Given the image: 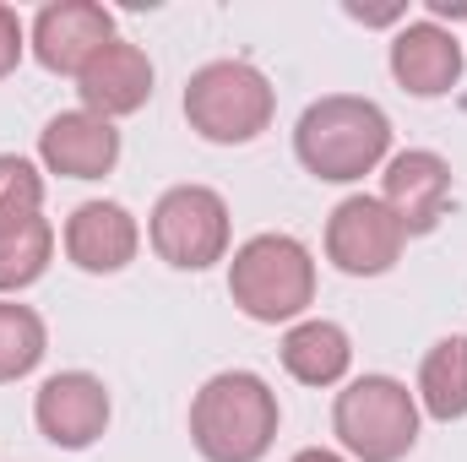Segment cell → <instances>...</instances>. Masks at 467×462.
<instances>
[{"instance_id": "1", "label": "cell", "mask_w": 467, "mask_h": 462, "mask_svg": "<svg viewBox=\"0 0 467 462\" xmlns=\"http://www.w3.org/2000/svg\"><path fill=\"white\" fill-rule=\"evenodd\" d=\"M294 152H299V163H305L316 180L348 185V180H364L369 169L386 163V152H391V120H386L380 104L353 99V93L316 99V104L299 115Z\"/></svg>"}, {"instance_id": "2", "label": "cell", "mask_w": 467, "mask_h": 462, "mask_svg": "<svg viewBox=\"0 0 467 462\" xmlns=\"http://www.w3.org/2000/svg\"><path fill=\"white\" fill-rule=\"evenodd\" d=\"M277 392L255 370H223L191 403V441L207 462H261L277 441Z\"/></svg>"}, {"instance_id": "3", "label": "cell", "mask_w": 467, "mask_h": 462, "mask_svg": "<svg viewBox=\"0 0 467 462\" xmlns=\"http://www.w3.org/2000/svg\"><path fill=\"white\" fill-rule=\"evenodd\" d=\"M229 294L234 305L261 327L294 321L316 299V261L294 234H255V239H244L234 250Z\"/></svg>"}, {"instance_id": "4", "label": "cell", "mask_w": 467, "mask_h": 462, "mask_svg": "<svg viewBox=\"0 0 467 462\" xmlns=\"http://www.w3.org/2000/svg\"><path fill=\"white\" fill-rule=\"evenodd\" d=\"M272 115H277V93L250 60H213L185 82V120L202 142L244 147L272 125Z\"/></svg>"}, {"instance_id": "5", "label": "cell", "mask_w": 467, "mask_h": 462, "mask_svg": "<svg viewBox=\"0 0 467 462\" xmlns=\"http://www.w3.org/2000/svg\"><path fill=\"white\" fill-rule=\"evenodd\" d=\"M332 430L358 462H402L419 441V397L397 375H358L337 392Z\"/></svg>"}, {"instance_id": "6", "label": "cell", "mask_w": 467, "mask_h": 462, "mask_svg": "<svg viewBox=\"0 0 467 462\" xmlns=\"http://www.w3.org/2000/svg\"><path fill=\"white\" fill-rule=\"evenodd\" d=\"M152 250L180 272H207L229 256V202L213 185H174L152 207Z\"/></svg>"}, {"instance_id": "7", "label": "cell", "mask_w": 467, "mask_h": 462, "mask_svg": "<svg viewBox=\"0 0 467 462\" xmlns=\"http://www.w3.org/2000/svg\"><path fill=\"white\" fill-rule=\"evenodd\" d=\"M402 245H408V234L386 213L380 196H348V202H337V213L327 224V256L348 278H380V272H391L397 256H402Z\"/></svg>"}, {"instance_id": "8", "label": "cell", "mask_w": 467, "mask_h": 462, "mask_svg": "<svg viewBox=\"0 0 467 462\" xmlns=\"http://www.w3.org/2000/svg\"><path fill=\"white\" fill-rule=\"evenodd\" d=\"M38 436L60 452H88L109 430V386L88 370H60L33 397Z\"/></svg>"}, {"instance_id": "9", "label": "cell", "mask_w": 467, "mask_h": 462, "mask_svg": "<svg viewBox=\"0 0 467 462\" xmlns=\"http://www.w3.org/2000/svg\"><path fill=\"white\" fill-rule=\"evenodd\" d=\"M115 44V16L99 0H55L33 16V55L55 77H82L99 49Z\"/></svg>"}, {"instance_id": "10", "label": "cell", "mask_w": 467, "mask_h": 462, "mask_svg": "<svg viewBox=\"0 0 467 462\" xmlns=\"http://www.w3.org/2000/svg\"><path fill=\"white\" fill-rule=\"evenodd\" d=\"M380 202L386 213L402 224V234H430L446 218V202H451V163L441 152H424V147H408L386 163L380 174Z\"/></svg>"}, {"instance_id": "11", "label": "cell", "mask_w": 467, "mask_h": 462, "mask_svg": "<svg viewBox=\"0 0 467 462\" xmlns=\"http://www.w3.org/2000/svg\"><path fill=\"white\" fill-rule=\"evenodd\" d=\"M38 158L66 180H104L119 163V131L88 110H66L38 131Z\"/></svg>"}, {"instance_id": "12", "label": "cell", "mask_w": 467, "mask_h": 462, "mask_svg": "<svg viewBox=\"0 0 467 462\" xmlns=\"http://www.w3.org/2000/svg\"><path fill=\"white\" fill-rule=\"evenodd\" d=\"M77 93H82V110L88 115L109 120V125L119 115H136L152 99V60H147V49L115 38L109 49H99L88 60V71L77 77Z\"/></svg>"}, {"instance_id": "13", "label": "cell", "mask_w": 467, "mask_h": 462, "mask_svg": "<svg viewBox=\"0 0 467 462\" xmlns=\"http://www.w3.org/2000/svg\"><path fill=\"white\" fill-rule=\"evenodd\" d=\"M136 245H141V229L119 202H82L66 218V256L93 278L125 272L136 261Z\"/></svg>"}, {"instance_id": "14", "label": "cell", "mask_w": 467, "mask_h": 462, "mask_svg": "<svg viewBox=\"0 0 467 462\" xmlns=\"http://www.w3.org/2000/svg\"><path fill=\"white\" fill-rule=\"evenodd\" d=\"M391 77L413 99H441L462 82V44L441 22H408L391 38Z\"/></svg>"}, {"instance_id": "15", "label": "cell", "mask_w": 467, "mask_h": 462, "mask_svg": "<svg viewBox=\"0 0 467 462\" xmlns=\"http://www.w3.org/2000/svg\"><path fill=\"white\" fill-rule=\"evenodd\" d=\"M353 364V343L337 321H294L283 338V370L299 386H337Z\"/></svg>"}, {"instance_id": "16", "label": "cell", "mask_w": 467, "mask_h": 462, "mask_svg": "<svg viewBox=\"0 0 467 462\" xmlns=\"http://www.w3.org/2000/svg\"><path fill=\"white\" fill-rule=\"evenodd\" d=\"M419 403L430 419H467V338H441L419 364Z\"/></svg>"}, {"instance_id": "17", "label": "cell", "mask_w": 467, "mask_h": 462, "mask_svg": "<svg viewBox=\"0 0 467 462\" xmlns=\"http://www.w3.org/2000/svg\"><path fill=\"white\" fill-rule=\"evenodd\" d=\"M49 348V332H44V316L33 305H16V299H0V386L5 381H22L38 370Z\"/></svg>"}, {"instance_id": "18", "label": "cell", "mask_w": 467, "mask_h": 462, "mask_svg": "<svg viewBox=\"0 0 467 462\" xmlns=\"http://www.w3.org/2000/svg\"><path fill=\"white\" fill-rule=\"evenodd\" d=\"M49 256H55L49 218H27L22 229L0 234V294H16V289L38 283L44 267H49Z\"/></svg>"}, {"instance_id": "19", "label": "cell", "mask_w": 467, "mask_h": 462, "mask_svg": "<svg viewBox=\"0 0 467 462\" xmlns=\"http://www.w3.org/2000/svg\"><path fill=\"white\" fill-rule=\"evenodd\" d=\"M27 218H44V174L27 158L0 152V234L22 229Z\"/></svg>"}, {"instance_id": "20", "label": "cell", "mask_w": 467, "mask_h": 462, "mask_svg": "<svg viewBox=\"0 0 467 462\" xmlns=\"http://www.w3.org/2000/svg\"><path fill=\"white\" fill-rule=\"evenodd\" d=\"M22 49H27V33H22V16L11 5H0V77H11L22 66Z\"/></svg>"}, {"instance_id": "21", "label": "cell", "mask_w": 467, "mask_h": 462, "mask_svg": "<svg viewBox=\"0 0 467 462\" xmlns=\"http://www.w3.org/2000/svg\"><path fill=\"white\" fill-rule=\"evenodd\" d=\"M348 16L353 22H369V27H386V22L402 16V5H358V0H348Z\"/></svg>"}, {"instance_id": "22", "label": "cell", "mask_w": 467, "mask_h": 462, "mask_svg": "<svg viewBox=\"0 0 467 462\" xmlns=\"http://www.w3.org/2000/svg\"><path fill=\"white\" fill-rule=\"evenodd\" d=\"M430 16H467V0H430Z\"/></svg>"}, {"instance_id": "23", "label": "cell", "mask_w": 467, "mask_h": 462, "mask_svg": "<svg viewBox=\"0 0 467 462\" xmlns=\"http://www.w3.org/2000/svg\"><path fill=\"white\" fill-rule=\"evenodd\" d=\"M294 462H348V457H337V452H327V446H310V452H299Z\"/></svg>"}]
</instances>
